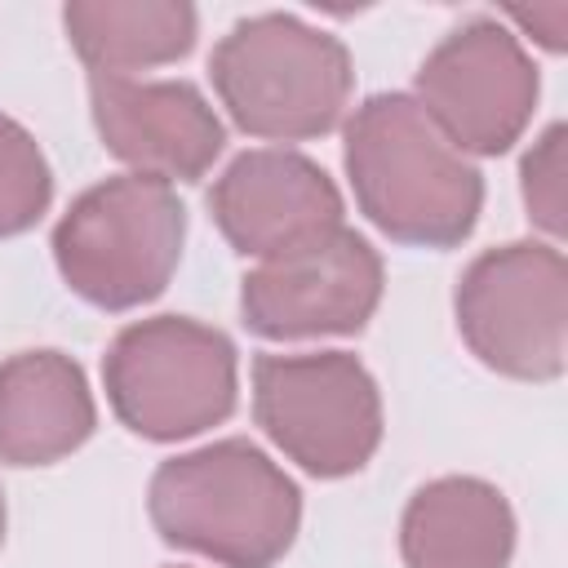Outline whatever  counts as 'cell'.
I'll return each instance as SVG.
<instances>
[{
  "instance_id": "1",
  "label": "cell",
  "mask_w": 568,
  "mask_h": 568,
  "mask_svg": "<svg viewBox=\"0 0 568 568\" xmlns=\"http://www.w3.org/2000/svg\"><path fill=\"white\" fill-rule=\"evenodd\" d=\"M342 164L359 213L395 244L453 248L484 209V178L413 93H373L342 133Z\"/></svg>"
},
{
  "instance_id": "2",
  "label": "cell",
  "mask_w": 568,
  "mask_h": 568,
  "mask_svg": "<svg viewBox=\"0 0 568 568\" xmlns=\"http://www.w3.org/2000/svg\"><path fill=\"white\" fill-rule=\"evenodd\" d=\"M155 532L222 568H275L302 524V493L257 444L217 439L155 466L146 488Z\"/></svg>"
},
{
  "instance_id": "3",
  "label": "cell",
  "mask_w": 568,
  "mask_h": 568,
  "mask_svg": "<svg viewBox=\"0 0 568 568\" xmlns=\"http://www.w3.org/2000/svg\"><path fill=\"white\" fill-rule=\"evenodd\" d=\"M209 80L248 138L311 142L342 124L355 71L337 36L293 13H253L217 40Z\"/></svg>"
},
{
  "instance_id": "4",
  "label": "cell",
  "mask_w": 568,
  "mask_h": 568,
  "mask_svg": "<svg viewBox=\"0 0 568 568\" xmlns=\"http://www.w3.org/2000/svg\"><path fill=\"white\" fill-rule=\"evenodd\" d=\"M186 244V209L169 182L120 173L84 195L53 226V262L75 297L98 311L155 302Z\"/></svg>"
},
{
  "instance_id": "5",
  "label": "cell",
  "mask_w": 568,
  "mask_h": 568,
  "mask_svg": "<svg viewBox=\"0 0 568 568\" xmlns=\"http://www.w3.org/2000/svg\"><path fill=\"white\" fill-rule=\"evenodd\" d=\"M106 404L133 435L178 444L235 413L240 359L222 328L191 315L124 324L102 355Z\"/></svg>"
},
{
  "instance_id": "6",
  "label": "cell",
  "mask_w": 568,
  "mask_h": 568,
  "mask_svg": "<svg viewBox=\"0 0 568 568\" xmlns=\"http://www.w3.org/2000/svg\"><path fill=\"white\" fill-rule=\"evenodd\" d=\"M470 355L515 382H555L568 364V262L555 244L515 240L479 253L453 293Z\"/></svg>"
},
{
  "instance_id": "7",
  "label": "cell",
  "mask_w": 568,
  "mask_h": 568,
  "mask_svg": "<svg viewBox=\"0 0 568 568\" xmlns=\"http://www.w3.org/2000/svg\"><path fill=\"white\" fill-rule=\"evenodd\" d=\"M253 417L266 439L315 479L364 470L382 444V395L346 351L257 355Z\"/></svg>"
},
{
  "instance_id": "8",
  "label": "cell",
  "mask_w": 568,
  "mask_h": 568,
  "mask_svg": "<svg viewBox=\"0 0 568 568\" xmlns=\"http://www.w3.org/2000/svg\"><path fill=\"white\" fill-rule=\"evenodd\" d=\"M537 67L501 18H470L417 67L413 98L462 155L510 151L537 111Z\"/></svg>"
},
{
  "instance_id": "9",
  "label": "cell",
  "mask_w": 568,
  "mask_h": 568,
  "mask_svg": "<svg viewBox=\"0 0 568 568\" xmlns=\"http://www.w3.org/2000/svg\"><path fill=\"white\" fill-rule=\"evenodd\" d=\"M382 257L377 248L337 226L293 253L257 262L240 280V320L266 342L306 337H351L382 302Z\"/></svg>"
},
{
  "instance_id": "10",
  "label": "cell",
  "mask_w": 568,
  "mask_h": 568,
  "mask_svg": "<svg viewBox=\"0 0 568 568\" xmlns=\"http://www.w3.org/2000/svg\"><path fill=\"white\" fill-rule=\"evenodd\" d=\"M89 115L102 146L138 178L200 182L226 146L209 98L186 80L89 75Z\"/></svg>"
},
{
  "instance_id": "11",
  "label": "cell",
  "mask_w": 568,
  "mask_h": 568,
  "mask_svg": "<svg viewBox=\"0 0 568 568\" xmlns=\"http://www.w3.org/2000/svg\"><path fill=\"white\" fill-rule=\"evenodd\" d=\"M209 209L226 244L257 262L346 226L337 182L311 155L288 146H257L235 155L213 182Z\"/></svg>"
},
{
  "instance_id": "12",
  "label": "cell",
  "mask_w": 568,
  "mask_h": 568,
  "mask_svg": "<svg viewBox=\"0 0 568 568\" xmlns=\"http://www.w3.org/2000/svg\"><path fill=\"white\" fill-rule=\"evenodd\" d=\"M98 426L84 368L62 351H18L0 364V462L53 466Z\"/></svg>"
},
{
  "instance_id": "13",
  "label": "cell",
  "mask_w": 568,
  "mask_h": 568,
  "mask_svg": "<svg viewBox=\"0 0 568 568\" xmlns=\"http://www.w3.org/2000/svg\"><path fill=\"white\" fill-rule=\"evenodd\" d=\"M399 555L404 568H510L515 510L488 479H430L404 506Z\"/></svg>"
},
{
  "instance_id": "14",
  "label": "cell",
  "mask_w": 568,
  "mask_h": 568,
  "mask_svg": "<svg viewBox=\"0 0 568 568\" xmlns=\"http://www.w3.org/2000/svg\"><path fill=\"white\" fill-rule=\"evenodd\" d=\"M62 27L89 75H133L186 58L200 13L186 0H71Z\"/></svg>"
},
{
  "instance_id": "15",
  "label": "cell",
  "mask_w": 568,
  "mask_h": 568,
  "mask_svg": "<svg viewBox=\"0 0 568 568\" xmlns=\"http://www.w3.org/2000/svg\"><path fill=\"white\" fill-rule=\"evenodd\" d=\"M53 200V169L40 142L0 111V240L31 231Z\"/></svg>"
},
{
  "instance_id": "16",
  "label": "cell",
  "mask_w": 568,
  "mask_h": 568,
  "mask_svg": "<svg viewBox=\"0 0 568 568\" xmlns=\"http://www.w3.org/2000/svg\"><path fill=\"white\" fill-rule=\"evenodd\" d=\"M564 146H568V129L564 124H550L524 155L519 164V195H524V209H528V222L537 231H546L550 240L564 235L568 226V164H564Z\"/></svg>"
},
{
  "instance_id": "17",
  "label": "cell",
  "mask_w": 568,
  "mask_h": 568,
  "mask_svg": "<svg viewBox=\"0 0 568 568\" xmlns=\"http://www.w3.org/2000/svg\"><path fill=\"white\" fill-rule=\"evenodd\" d=\"M510 22H519L524 31H537L532 40L541 44V49H550V53H559L564 49V22H568V4H546V9H510L506 13Z\"/></svg>"
},
{
  "instance_id": "18",
  "label": "cell",
  "mask_w": 568,
  "mask_h": 568,
  "mask_svg": "<svg viewBox=\"0 0 568 568\" xmlns=\"http://www.w3.org/2000/svg\"><path fill=\"white\" fill-rule=\"evenodd\" d=\"M0 546H4V493H0Z\"/></svg>"
}]
</instances>
